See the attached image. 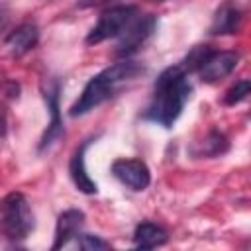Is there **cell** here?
Wrapping results in <instances>:
<instances>
[{
    "instance_id": "obj_1",
    "label": "cell",
    "mask_w": 251,
    "mask_h": 251,
    "mask_svg": "<svg viewBox=\"0 0 251 251\" xmlns=\"http://www.w3.org/2000/svg\"><path fill=\"white\" fill-rule=\"evenodd\" d=\"M190 94L192 84L188 80V73L180 65L167 67L153 84V94L143 112V120L171 129L180 118Z\"/></svg>"
},
{
    "instance_id": "obj_2",
    "label": "cell",
    "mask_w": 251,
    "mask_h": 251,
    "mask_svg": "<svg viewBox=\"0 0 251 251\" xmlns=\"http://www.w3.org/2000/svg\"><path fill=\"white\" fill-rule=\"evenodd\" d=\"M143 73H145V67L137 61H129V59H122V61L102 69L98 75H94L84 84L80 96L73 102V106L69 110V116L78 118V116L88 114L90 110L98 108L100 104H104L106 100L116 96V92L122 84L135 80Z\"/></svg>"
},
{
    "instance_id": "obj_3",
    "label": "cell",
    "mask_w": 251,
    "mask_h": 251,
    "mask_svg": "<svg viewBox=\"0 0 251 251\" xmlns=\"http://www.w3.org/2000/svg\"><path fill=\"white\" fill-rule=\"evenodd\" d=\"M33 212L22 192H8L0 200V235L10 243L24 241L33 231Z\"/></svg>"
},
{
    "instance_id": "obj_4",
    "label": "cell",
    "mask_w": 251,
    "mask_h": 251,
    "mask_svg": "<svg viewBox=\"0 0 251 251\" xmlns=\"http://www.w3.org/2000/svg\"><path fill=\"white\" fill-rule=\"evenodd\" d=\"M135 16H137V8L133 4H116V6L106 8L100 14L96 25L88 31L86 43L96 45V43H102L110 37H118Z\"/></svg>"
},
{
    "instance_id": "obj_5",
    "label": "cell",
    "mask_w": 251,
    "mask_h": 251,
    "mask_svg": "<svg viewBox=\"0 0 251 251\" xmlns=\"http://www.w3.org/2000/svg\"><path fill=\"white\" fill-rule=\"evenodd\" d=\"M59 94H61V82H59V78H47V80L41 84V96H43V100H45V106H47V110H49L51 120H49L47 127H45V131H43V135H41V139H39V143H37V151H39V153L47 151V149H49L53 143H57V141L63 137V133H65V129H63V120H61Z\"/></svg>"
},
{
    "instance_id": "obj_6",
    "label": "cell",
    "mask_w": 251,
    "mask_h": 251,
    "mask_svg": "<svg viewBox=\"0 0 251 251\" xmlns=\"http://www.w3.org/2000/svg\"><path fill=\"white\" fill-rule=\"evenodd\" d=\"M157 27V18L153 14H145V16H135L127 27L118 35V45H116V55L122 59L131 57L133 53H137L147 39L153 35Z\"/></svg>"
},
{
    "instance_id": "obj_7",
    "label": "cell",
    "mask_w": 251,
    "mask_h": 251,
    "mask_svg": "<svg viewBox=\"0 0 251 251\" xmlns=\"http://www.w3.org/2000/svg\"><path fill=\"white\" fill-rule=\"evenodd\" d=\"M110 171L129 190L141 192L151 184V171L141 159H116Z\"/></svg>"
},
{
    "instance_id": "obj_8",
    "label": "cell",
    "mask_w": 251,
    "mask_h": 251,
    "mask_svg": "<svg viewBox=\"0 0 251 251\" xmlns=\"http://www.w3.org/2000/svg\"><path fill=\"white\" fill-rule=\"evenodd\" d=\"M237 63H239L237 51H212L196 73L202 82L214 84V82L226 78L227 75H231L233 69L237 67Z\"/></svg>"
},
{
    "instance_id": "obj_9",
    "label": "cell",
    "mask_w": 251,
    "mask_h": 251,
    "mask_svg": "<svg viewBox=\"0 0 251 251\" xmlns=\"http://www.w3.org/2000/svg\"><path fill=\"white\" fill-rule=\"evenodd\" d=\"M241 22H243L241 8L233 0H226L216 8L208 31L210 35H231L239 31Z\"/></svg>"
},
{
    "instance_id": "obj_10",
    "label": "cell",
    "mask_w": 251,
    "mask_h": 251,
    "mask_svg": "<svg viewBox=\"0 0 251 251\" xmlns=\"http://www.w3.org/2000/svg\"><path fill=\"white\" fill-rule=\"evenodd\" d=\"M90 143H92V137L84 139V141L73 151V155H71V159H69V175H71V180H73V184L76 186V190L82 192V194H96V192H98V186H96V182L90 178V175H88V171H86V163H84L86 149H88Z\"/></svg>"
},
{
    "instance_id": "obj_11",
    "label": "cell",
    "mask_w": 251,
    "mask_h": 251,
    "mask_svg": "<svg viewBox=\"0 0 251 251\" xmlns=\"http://www.w3.org/2000/svg\"><path fill=\"white\" fill-rule=\"evenodd\" d=\"M84 224V212L76 210V208H69L65 212H61L57 216V224H55V239L51 249H61L65 247L71 239H75Z\"/></svg>"
},
{
    "instance_id": "obj_12",
    "label": "cell",
    "mask_w": 251,
    "mask_h": 251,
    "mask_svg": "<svg viewBox=\"0 0 251 251\" xmlns=\"http://www.w3.org/2000/svg\"><path fill=\"white\" fill-rule=\"evenodd\" d=\"M37 41H39V27L35 22H24L4 37V43L14 57H22L27 51H31L37 45Z\"/></svg>"
},
{
    "instance_id": "obj_13",
    "label": "cell",
    "mask_w": 251,
    "mask_h": 251,
    "mask_svg": "<svg viewBox=\"0 0 251 251\" xmlns=\"http://www.w3.org/2000/svg\"><path fill=\"white\" fill-rule=\"evenodd\" d=\"M227 151H229V141L226 133H222L220 129H210L202 141H196L190 147V155L196 159H214L226 155Z\"/></svg>"
},
{
    "instance_id": "obj_14",
    "label": "cell",
    "mask_w": 251,
    "mask_h": 251,
    "mask_svg": "<svg viewBox=\"0 0 251 251\" xmlns=\"http://www.w3.org/2000/svg\"><path fill=\"white\" fill-rule=\"evenodd\" d=\"M169 241V231L153 222H141L133 231V245L137 249H153L161 247Z\"/></svg>"
},
{
    "instance_id": "obj_15",
    "label": "cell",
    "mask_w": 251,
    "mask_h": 251,
    "mask_svg": "<svg viewBox=\"0 0 251 251\" xmlns=\"http://www.w3.org/2000/svg\"><path fill=\"white\" fill-rule=\"evenodd\" d=\"M212 51H214V49H212V47H208V45H196V47L186 55V59L180 63V67H182L186 73L198 71V69H200V65L206 61V57H208Z\"/></svg>"
},
{
    "instance_id": "obj_16",
    "label": "cell",
    "mask_w": 251,
    "mask_h": 251,
    "mask_svg": "<svg viewBox=\"0 0 251 251\" xmlns=\"http://www.w3.org/2000/svg\"><path fill=\"white\" fill-rule=\"evenodd\" d=\"M249 90H251V82H249L247 78L237 80L233 86H229V88L226 90V94H224V104H226V106H235V104L243 102V100L247 98Z\"/></svg>"
},
{
    "instance_id": "obj_17",
    "label": "cell",
    "mask_w": 251,
    "mask_h": 251,
    "mask_svg": "<svg viewBox=\"0 0 251 251\" xmlns=\"http://www.w3.org/2000/svg\"><path fill=\"white\" fill-rule=\"evenodd\" d=\"M76 243L80 249L84 251H100V249H110V243L106 239H102L100 235L94 233H78L76 235Z\"/></svg>"
},
{
    "instance_id": "obj_18",
    "label": "cell",
    "mask_w": 251,
    "mask_h": 251,
    "mask_svg": "<svg viewBox=\"0 0 251 251\" xmlns=\"http://www.w3.org/2000/svg\"><path fill=\"white\" fill-rule=\"evenodd\" d=\"M6 131H8L6 110H4V106H0V139H4V137H6Z\"/></svg>"
},
{
    "instance_id": "obj_19",
    "label": "cell",
    "mask_w": 251,
    "mask_h": 251,
    "mask_svg": "<svg viewBox=\"0 0 251 251\" xmlns=\"http://www.w3.org/2000/svg\"><path fill=\"white\" fill-rule=\"evenodd\" d=\"M106 2H114V0H80L78 6L88 8V6H100V4H106ZM157 2H163V0H157Z\"/></svg>"
},
{
    "instance_id": "obj_20",
    "label": "cell",
    "mask_w": 251,
    "mask_h": 251,
    "mask_svg": "<svg viewBox=\"0 0 251 251\" xmlns=\"http://www.w3.org/2000/svg\"><path fill=\"white\" fill-rule=\"evenodd\" d=\"M6 25H8V14L4 8H0V33L6 29Z\"/></svg>"
}]
</instances>
